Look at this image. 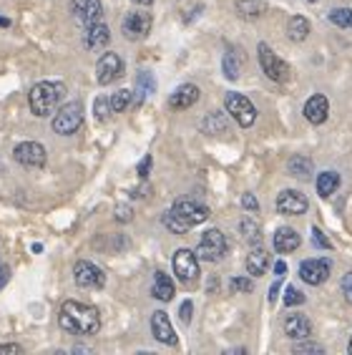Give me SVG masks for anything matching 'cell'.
Instances as JSON below:
<instances>
[{"label":"cell","instance_id":"cell-46","mask_svg":"<svg viewBox=\"0 0 352 355\" xmlns=\"http://www.w3.org/2000/svg\"><path fill=\"white\" fill-rule=\"evenodd\" d=\"M277 293H279V282H274V285H272V290H270V302L277 300Z\"/></svg>","mask_w":352,"mask_h":355},{"label":"cell","instance_id":"cell-36","mask_svg":"<svg viewBox=\"0 0 352 355\" xmlns=\"http://www.w3.org/2000/svg\"><path fill=\"white\" fill-rule=\"evenodd\" d=\"M231 293H252L254 290V282L249 280V277H234V280L229 282Z\"/></svg>","mask_w":352,"mask_h":355},{"label":"cell","instance_id":"cell-49","mask_svg":"<svg viewBox=\"0 0 352 355\" xmlns=\"http://www.w3.org/2000/svg\"><path fill=\"white\" fill-rule=\"evenodd\" d=\"M0 26H10V21H8V18H0Z\"/></svg>","mask_w":352,"mask_h":355},{"label":"cell","instance_id":"cell-29","mask_svg":"<svg viewBox=\"0 0 352 355\" xmlns=\"http://www.w3.org/2000/svg\"><path fill=\"white\" fill-rule=\"evenodd\" d=\"M290 174H294V177H307V174H312V159L302 157V154L292 157L290 159Z\"/></svg>","mask_w":352,"mask_h":355},{"label":"cell","instance_id":"cell-51","mask_svg":"<svg viewBox=\"0 0 352 355\" xmlns=\"http://www.w3.org/2000/svg\"><path fill=\"white\" fill-rule=\"evenodd\" d=\"M310 3H317V0H310Z\"/></svg>","mask_w":352,"mask_h":355},{"label":"cell","instance_id":"cell-15","mask_svg":"<svg viewBox=\"0 0 352 355\" xmlns=\"http://www.w3.org/2000/svg\"><path fill=\"white\" fill-rule=\"evenodd\" d=\"M13 154L23 166H43L46 164V149H43V144H38V141L18 144Z\"/></svg>","mask_w":352,"mask_h":355},{"label":"cell","instance_id":"cell-10","mask_svg":"<svg viewBox=\"0 0 352 355\" xmlns=\"http://www.w3.org/2000/svg\"><path fill=\"white\" fill-rule=\"evenodd\" d=\"M123 76V61L118 53H103L96 63V81L101 86H109V83L118 81Z\"/></svg>","mask_w":352,"mask_h":355},{"label":"cell","instance_id":"cell-50","mask_svg":"<svg viewBox=\"0 0 352 355\" xmlns=\"http://www.w3.org/2000/svg\"><path fill=\"white\" fill-rule=\"evenodd\" d=\"M347 350H350V353H352V338H350V345H347Z\"/></svg>","mask_w":352,"mask_h":355},{"label":"cell","instance_id":"cell-33","mask_svg":"<svg viewBox=\"0 0 352 355\" xmlns=\"http://www.w3.org/2000/svg\"><path fill=\"white\" fill-rule=\"evenodd\" d=\"M94 114L98 121H109V116L114 114V109H111V98H106V96H98L94 101Z\"/></svg>","mask_w":352,"mask_h":355},{"label":"cell","instance_id":"cell-42","mask_svg":"<svg viewBox=\"0 0 352 355\" xmlns=\"http://www.w3.org/2000/svg\"><path fill=\"white\" fill-rule=\"evenodd\" d=\"M342 293H345L347 302L352 305V272H347L345 277H342Z\"/></svg>","mask_w":352,"mask_h":355},{"label":"cell","instance_id":"cell-47","mask_svg":"<svg viewBox=\"0 0 352 355\" xmlns=\"http://www.w3.org/2000/svg\"><path fill=\"white\" fill-rule=\"evenodd\" d=\"M274 272H277L279 277H282V275L287 272V265H285V262H277V265H274Z\"/></svg>","mask_w":352,"mask_h":355},{"label":"cell","instance_id":"cell-21","mask_svg":"<svg viewBox=\"0 0 352 355\" xmlns=\"http://www.w3.org/2000/svg\"><path fill=\"white\" fill-rule=\"evenodd\" d=\"M299 245H302V239H299V234L294 232V230H290V227H279L277 234H274V250H277L279 254L294 252Z\"/></svg>","mask_w":352,"mask_h":355},{"label":"cell","instance_id":"cell-17","mask_svg":"<svg viewBox=\"0 0 352 355\" xmlns=\"http://www.w3.org/2000/svg\"><path fill=\"white\" fill-rule=\"evenodd\" d=\"M197 101H199V89L194 86V83H184V86H179V89L171 94L169 106L174 111H186V109H191Z\"/></svg>","mask_w":352,"mask_h":355},{"label":"cell","instance_id":"cell-12","mask_svg":"<svg viewBox=\"0 0 352 355\" xmlns=\"http://www.w3.org/2000/svg\"><path fill=\"white\" fill-rule=\"evenodd\" d=\"M71 13H73V18L78 23H83V26H94V23L101 21V0H73L71 3Z\"/></svg>","mask_w":352,"mask_h":355},{"label":"cell","instance_id":"cell-6","mask_svg":"<svg viewBox=\"0 0 352 355\" xmlns=\"http://www.w3.org/2000/svg\"><path fill=\"white\" fill-rule=\"evenodd\" d=\"M229 245H227V237H224L219 230H206L197 247V257L204 262H219L227 254Z\"/></svg>","mask_w":352,"mask_h":355},{"label":"cell","instance_id":"cell-26","mask_svg":"<svg viewBox=\"0 0 352 355\" xmlns=\"http://www.w3.org/2000/svg\"><path fill=\"white\" fill-rule=\"evenodd\" d=\"M340 187V174L337 171H322L317 177V191L319 197H330V194H335Z\"/></svg>","mask_w":352,"mask_h":355},{"label":"cell","instance_id":"cell-31","mask_svg":"<svg viewBox=\"0 0 352 355\" xmlns=\"http://www.w3.org/2000/svg\"><path fill=\"white\" fill-rule=\"evenodd\" d=\"M131 98H134V91H129V89H123V91H118V94L111 96V109H114V114H121V111L129 109Z\"/></svg>","mask_w":352,"mask_h":355},{"label":"cell","instance_id":"cell-4","mask_svg":"<svg viewBox=\"0 0 352 355\" xmlns=\"http://www.w3.org/2000/svg\"><path fill=\"white\" fill-rule=\"evenodd\" d=\"M224 106H227V114H229L242 129H249L252 123L257 121V109H254V103H252L247 96L237 94V91H229V94L224 96Z\"/></svg>","mask_w":352,"mask_h":355},{"label":"cell","instance_id":"cell-39","mask_svg":"<svg viewBox=\"0 0 352 355\" xmlns=\"http://www.w3.org/2000/svg\"><path fill=\"white\" fill-rule=\"evenodd\" d=\"M294 353H325V348L317 345V343H305V345H297Z\"/></svg>","mask_w":352,"mask_h":355},{"label":"cell","instance_id":"cell-43","mask_svg":"<svg viewBox=\"0 0 352 355\" xmlns=\"http://www.w3.org/2000/svg\"><path fill=\"white\" fill-rule=\"evenodd\" d=\"M116 219H118V222H129V219H131L129 207H116Z\"/></svg>","mask_w":352,"mask_h":355},{"label":"cell","instance_id":"cell-1","mask_svg":"<svg viewBox=\"0 0 352 355\" xmlns=\"http://www.w3.org/2000/svg\"><path fill=\"white\" fill-rule=\"evenodd\" d=\"M58 322H61V328L68 330V333L94 335L101 328V315H98V310L94 305L66 300L61 305V313H58Z\"/></svg>","mask_w":352,"mask_h":355},{"label":"cell","instance_id":"cell-13","mask_svg":"<svg viewBox=\"0 0 352 355\" xmlns=\"http://www.w3.org/2000/svg\"><path fill=\"white\" fill-rule=\"evenodd\" d=\"M299 277L307 285H322L330 277V260L319 257V260H305L299 265Z\"/></svg>","mask_w":352,"mask_h":355},{"label":"cell","instance_id":"cell-38","mask_svg":"<svg viewBox=\"0 0 352 355\" xmlns=\"http://www.w3.org/2000/svg\"><path fill=\"white\" fill-rule=\"evenodd\" d=\"M242 205H244V209H249V212H257V209H259L257 197H254V194H249V191L242 197Z\"/></svg>","mask_w":352,"mask_h":355},{"label":"cell","instance_id":"cell-41","mask_svg":"<svg viewBox=\"0 0 352 355\" xmlns=\"http://www.w3.org/2000/svg\"><path fill=\"white\" fill-rule=\"evenodd\" d=\"M23 348L18 343H8V345H0V355H21Z\"/></svg>","mask_w":352,"mask_h":355},{"label":"cell","instance_id":"cell-45","mask_svg":"<svg viewBox=\"0 0 352 355\" xmlns=\"http://www.w3.org/2000/svg\"><path fill=\"white\" fill-rule=\"evenodd\" d=\"M8 280H10V267H8V265H0V290L6 287Z\"/></svg>","mask_w":352,"mask_h":355},{"label":"cell","instance_id":"cell-14","mask_svg":"<svg viewBox=\"0 0 352 355\" xmlns=\"http://www.w3.org/2000/svg\"><path fill=\"white\" fill-rule=\"evenodd\" d=\"M307 197L305 194H299L294 189H287L282 191L277 197V212L279 214H290V217H297V214H305L307 212Z\"/></svg>","mask_w":352,"mask_h":355},{"label":"cell","instance_id":"cell-3","mask_svg":"<svg viewBox=\"0 0 352 355\" xmlns=\"http://www.w3.org/2000/svg\"><path fill=\"white\" fill-rule=\"evenodd\" d=\"M63 94H66V86L58 81H41L35 83L30 94H28V103H30V111L35 116H48L58 109Z\"/></svg>","mask_w":352,"mask_h":355},{"label":"cell","instance_id":"cell-22","mask_svg":"<svg viewBox=\"0 0 352 355\" xmlns=\"http://www.w3.org/2000/svg\"><path fill=\"white\" fill-rule=\"evenodd\" d=\"M174 282H171V277L166 272H156L154 275V287H151V295H154L156 300L161 302H169L171 297H174Z\"/></svg>","mask_w":352,"mask_h":355},{"label":"cell","instance_id":"cell-25","mask_svg":"<svg viewBox=\"0 0 352 355\" xmlns=\"http://www.w3.org/2000/svg\"><path fill=\"white\" fill-rule=\"evenodd\" d=\"M287 35H290L292 41L302 43L310 35V21L302 18V15H292L290 23H287Z\"/></svg>","mask_w":352,"mask_h":355},{"label":"cell","instance_id":"cell-34","mask_svg":"<svg viewBox=\"0 0 352 355\" xmlns=\"http://www.w3.org/2000/svg\"><path fill=\"white\" fill-rule=\"evenodd\" d=\"M330 23H335L337 28H352V10H347V8H335L330 13Z\"/></svg>","mask_w":352,"mask_h":355},{"label":"cell","instance_id":"cell-28","mask_svg":"<svg viewBox=\"0 0 352 355\" xmlns=\"http://www.w3.org/2000/svg\"><path fill=\"white\" fill-rule=\"evenodd\" d=\"M237 10L242 18H259L267 10V6H264L262 0H239Z\"/></svg>","mask_w":352,"mask_h":355},{"label":"cell","instance_id":"cell-7","mask_svg":"<svg viewBox=\"0 0 352 355\" xmlns=\"http://www.w3.org/2000/svg\"><path fill=\"white\" fill-rule=\"evenodd\" d=\"M259 63H262V71L267 76H270L272 81H277V83H285V81H290V66H287L282 58H279L274 51H272L267 43H259Z\"/></svg>","mask_w":352,"mask_h":355},{"label":"cell","instance_id":"cell-8","mask_svg":"<svg viewBox=\"0 0 352 355\" xmlns=\"http://www.w3.org/2000/svg\"><path fill=\"white\" fill-rule=\"evenodd\" d=\"M174 275L184 285H194L199 280V257L191 250H179L174 254Z\"/></svg>","mask_w":352,"mask_h":355},{"label":"cell","instance_id":"cell-9","mask_svg":"<svg viewBox=\"0 0 352 355\" xmlns=\"http://www.w3.org/2000/svg\"><path fill=\"white\" fill-rule=\"evenodd\" d=\"M73 280L78 287H86V290H101L106 285V275H103L101 267H96L94 262L78 260L73 267Z\"/></svg>","mask_w":352,"mask_h":355},{"label":"cell","instance_id":"cell-40","mask_svg":"<svg viewBox=\"0 0 352 355\" xmlns=\"http://www.w3.org/2000/svg\"><path fill=\"white\" fill-rule=\"evenodd\" d=\"M191 313H194V305H191V300H184L182 310H179V318H182V322H189Z\"/></svg>","mask_w":352,"mask_h":355},{"label":"cell","instance_id":"cell-5","mask_svg":"<svg viewBox=\"0 0 352 355\" xmlns=\"http://www.w3.org/2000/svg\"><path fill=\"white\" fill-rule=\"evenodd\" d=\"M83 123V106L78 101H68L63 103L58 114L53 116V131L61 134V137H71L76 131L81 129Z\"/></svg>","mask_w":352,"mask_h":355},{"label":"cell","instance_id":"cell-2","mask_svg":"<svg viewBox=\"0 0 352 355\" xmlns=\"http://www.w3.org/2000/svg\"><path fill=\"white\" fill-rule=\"evenodd\" d=\"M206 219H209V209L199 202H191V199H179L169 212H164V225L174 234H186L191 227L202 225Z\"/></svg>","mask_w":352,"mask_h":355},{"label":"cell","instance_id":"cell-18","mask_svg":"<svg viewBox=\"0 0 352 355\" xmlns=\"http://www.w3.org/2000/svg\"><path fill=\"white\" fill-rule=\"evenodd\" d=\"M111 41V31L109 26H103L101 21L94 23V26H88L86 35H83V46L88 48V51H101V48H106Z\"/></svg>","mask_w":352,"mask_h":355},{"label":"cell","instance_id":"cell-35","mask_svg":"<svg viewBox=\"0 0 352 355\" xmlns=\"http://www.w3.org/2000/svg\"><path fill=\"white\" fill-rule=\"evenodd\" d=\"M305 302V295H302V290H297L294 285H290L285 290V305L287 308H294V305H302Z\"/></svg>","mask_w":352,"mask_h":355},{"label":"cell","instance_id":"cell-20","mask_svg":"<svg viewBox=\"0 0 352 355\" xmlns=\"http://www.w3.org/2000/svg\"><path fill=\"white\" fill-rule=\"evenodd\" d=\"M285 333L290 335V338H294V340L310 338V335H312V322L307 320L305 315L292 313V315H287V320H285Z\"/></svg>","mask_w":352,"mask_h":355},{"label":"cell","instance_id":"cell-44","mask_svg":"<svg viewBox=\"0 0 352 355\" xmlns=\"http://www.w3.org/2000/svg\"><path fill=\"white\" fill-rule=\"evenodd\" d=\"M151 171V157H143V162L139 164V177H149Z\"/></svg>","mask_w":352,"mask_h":355},{"label":"cell","instance_id":"cell-27","mask_svg":"<svg viewBox=\"0 0 352 355\" xmlns=\"http://www.w3.org/2000/svg\"><path fill=\"white\" fill-rule=\"evenodd\" d=\"M239 230H242L244 239L252 242V245H257L259 239H262V227H259V222L254 217H244L242 222H239Z\"/></svg>","mask_w":352,"mask_h":355},{"label":"cell","instance_id":"cell-24","mask_svg":"<svg viewBox=\"0 0 352 355\" xmlns=\"http://www.w3.org/2000/svg\"><path fill=\"white\" fill-rule=\"evenodd\" d=\"M222 66H224V76H227L229 81H237L239 73H242V55H239L237 48H229V51L224 53Z\"/></svg>","mask_w":352,"mask_h":355},{"label":"cell","instance_id":"cell-19","mask_svg":"<svg viewBox=\"0 0 352 355\" xmlns=\"http://www.w3.org/2000/svg\"><path fill=\"white\" fill-rule=\"evenodd\" d=\"M327 114H330V103H327V96L315 94L310 96V101L305 103V119L310 123H325Z\"/></svg>","mask_w":352,"mask_h":355},{"label":"cell","instance_id":"cell-23","mask_svg":"<svg viewBox=\"0 0 352 355\" xmlns=\"http://www.w3.org/2000/svg\"><path fill=\"white\" fill-rule=\"evenodd\" d=\"M267 267H270V254H267V250L254 247L249 252V257H247V270H249V275L259 277V275L267 272Z\"/></svg>","mask_w":352,"mask_h":355},{"label":"cell","instance_id":"cell-48","mask_svg":"<svg viewBox=\"0 0 352 355\" xmlns=\"http://www.w3.org/2000/svg\"><path fill=\"white\" fill-rule=\"evenodd\" d=\"M134 3H139V6H151L154 0H134Z\"/></svg>","mask_w":352,"mask_h":355},{"label":"cell","instance_id":"cell-32","mask_svg":"<svg viewBox=\"0 0 352 355\" xmlns=\"http://www.w3.org/2000/svg\"><path fill=\"white\" fill-rule=\"evenodd\" d=\"M136 89H139V103H141L149 94H154L156 83H154V78H151V73H139V78H136Z\"/></svg>","mask_w":352,"mask_h":355},{"label":"cell","instance_id":"cell-37","mask_svg":"<svg viewBox=\"0 0 352 355\" xmlns=\"http://www.w3.org/2000/svg\"><path fill=\"white\" fill-rule=\"evenodd\" d=\"M312 242H315V245L319 247V250H330V239L325 237V232H322V230H319V227H312Z\"/></svg>","mask_w":352,"mask_h":355},{"label":"cell","instance_id":"cell-16","mask_svg":"<svg viewBox=\"0 0 352 355\" xmlns=\"http://www.w3.org/2000/svg\"><path fill=\"white\" fill-rule=\"evenodd\" d=\"M151 333H154L156 340L164 343V345H176V343H179L174 328H171L169 315L164 313V310H156V313L151 315Z\"/></svg>","mask_w":352,"mask_h":355},{"label":"cell","instance_id":"cell-30","mask_svg":"<svg viewBox=\"0 0 352 355\" xmlns=\"http://www.w3.org/2000/svg\"><path fill=\"white\" fill-rule=\"evenodd\" d=\"M202 126L206 134H222V131H227V119H224V114L214 111V114H209V116L204 119Z\"/></svg>","mask_w":352,"mask_h":355},{"label":"cell","instance_id":"cell-11","mask_svg":"<svg viewBox=\"0 0 352 355\" xmlns=\"http://www.w3.org/2000/svg\"><path fill=\"white\" fill-rule=\"evenodd\" d=\"M151 15L149 13H141V10H134V13H129L126 18H123L121 28H123V35L129 38V41H141V38H146L151 31Z\"/></svg>","mask_w":352,"mask_h":355}]
</instances>
